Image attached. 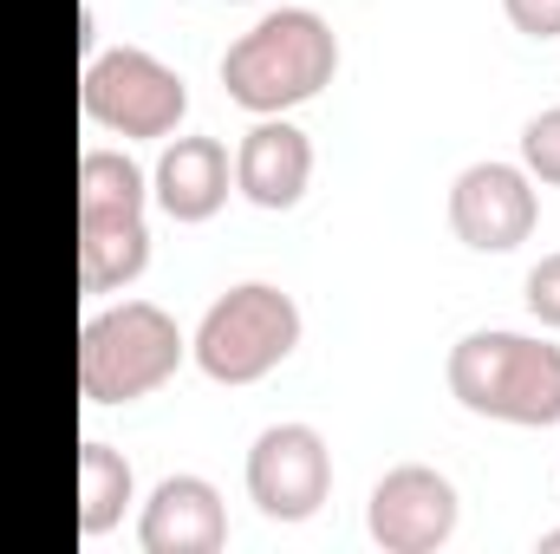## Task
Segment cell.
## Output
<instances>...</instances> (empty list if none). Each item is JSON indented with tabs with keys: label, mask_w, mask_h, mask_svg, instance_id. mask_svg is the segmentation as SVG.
Returning a JSON list of instances; mask_svg holds the SVG:
<instances>
[{
	"label": "cell",
	"mask_w": 560,
	"mask_h": 554,
	"mask_svg": "<svg viewBox=\"0 0 560 554\" xmlns=\"http://www.w3.org/2000/svg\"><path fill=\"white\" fill-rule=\"evenodd\" d=\"M528 313H535L548 333H560V249L528 268Z\"/></svg>",
	"instance_id": "15"
},
{
	"label": "cell",
	"mask_w": 560,
	"mask_h": 554,
	"mask_svg": "<svg viewBox=\"0 0 560 554\" xmlns=\"http://www.w3.org/2000/svg\"><path fill=\"white\" fill-rule=\"evenodd\" d=\"M443 379L469 417L515 424V430L560 424V346L541 333H509V326L463 333L443 359Z\"/></svg>",
	"instance_id": "2"
},
{
	"label": "cell",
	"mask_w": 560,
	"mask_h": 554,
	"mask_svg": "<svg viewBox=\"0 0 560 554\" xmlns=\"http://www.w3.org/2000/svg\"><path fill=\"white\" fill-rule=\"evenodd\" d=\"M535 222H541V196H535V176L522 163L482 157V163L456 170V183H450V229H456L463 249L509 255V249H522L535 235Z\"/></svg>",
	"instance_id": "7"
},
{
	"label": "cell",
	"mask_w": 560,
	"mask_h": 554,
	"mask_svg": "<svg viewBox=\"0 0 560 554\" xmlns=\"http://www.w3.org/2000/svg\"><path fill=\"white\" fill-rule=\"evenodd\" d=\"M502 13L528 39H560V0H502Z\"/></svg>",
	"instance_id": "16"
},
{
	"label": "cell",
	"mask_w": 560,
	"mask_h": 554,
	"mask_svg": "<svg viewBox=\"0 0 560 554\" xmlns=\"http://www.w3.org/2000/svg\"><path fill=\"white\" fill-rule=\"evenodd\" d=\"M131 496H138L131 457L112 450L105 437H85V443H79V535H85V542L112 535V529L125 522Z\"/></svg>",
	"instance_id": "13"
},
{
	"label": "cell",
	"mask_w": 560,
	"mask_h": 554,
	"mask_svg": "<svg viewBox=\"0 0 560 554\" xmlns=\"http://www.w3.org/2000/svg\"><path fill=\"white\" fill-rule=\"evenodd\" d=\"M541 554H560V529H548V535H541Z\"/></svg>",
	"instance_id": "17"
},
{
	"label": "cell",
	"mask_w": 560,
	"mask_h": 554,
	"mask_svg": "<svg viewBox=\"0 0 560 554\" xmlns=\"http://www.w3.org/2000/svg\"><path fill=\"white\" fill-rule=\"evenodd\" d=\"M189 359L183 326L156 300H118L79 326V399L112 412L163 392Z\"/></svg>",
	"instance_id": "3"
},
{
	"label": "cell",
	"mask_w": 560,
	"mask_h": 554,
	"mask_svg": "<svg viewBox=\"0 0 560 554\" xmlns=\"http://www.w3.org/2000/svg\"><path fill=\"white\" fill-rule=\"evenodd\" d=\"M522 170H528L535 183L560 189V105L535 112V118L522 125Z\"/></svg>",
	"instance_id": "14"
},
{
	"label": "cell",
	"mask_w": 560,
	"mask_h": 554,
	"mask_svg": "<svg viewBox=\"0 0 560 554\" xmlns=\"http://www.w3.org/2000/svg\"><path fill=\"white\" fill-rule=\"evenodd\" d=\"M229 189H235V157L222 138H163V157L150 170V196L170 222L222 216Z\"/></svg>",
	"instance_id": "11"
},
{
	"label": "cell",
	"mask_w": 560,
	"mask_h": 554,
	"mask_svg": "<svg viewBox=\"0 0 560 554\" xmlns=\"http://www.w3.org/2000/svg\"><path fill=\"white\" fill-rule=\"evenodd\" d=\"M332 496V450L313 424H268L248 443V503L268 522H313Z\"/></svg>",
	"instance_id": "6"
},
{
	"label": "cell",
	"mask_w": 560,
	"mask_h": 554,
	"mask_svg": "<svg viewBox=\"0 0 560 554\" xmlns=\"http://www.w3.org/2000/svg\"><path fill=\"white\" fill-rule=\"evenodd\" d=\"M229 542V509H222V489L209 476H163L150 489L138 516V549L143 554H222Z\"/></svg>",
	"instance_id": "9"
},
{
	"label": "cell",
	"mask_w": 560,
	"mask_h": 554,
	"mask_svg": "<svg viewBox=\"0 0 560 554\" xmlns=\"http://www.w3.org/2000/svg\"><path fill=\"white\" fill-rule=\"evenodd\" d=\"M456 483L430 463H398L372 483V503H365V529L385 554H436L456 535Z\"/></svg>",
	"instance_id": "8"
},
{
	"label": "cell",
	"mask_w": 560,
	"mask_h": 554,
	"mask_svg": "<svg viewBox=\"0 0 560 554\" xmlns=\"http://www.w3.org/2000/svg\"><path fill=\"white\" fill-rule=\"evenodd\" d=\"M339 72V33L326 13L313 7H275L261 13L229 53H222V92L255 112V118H280L306 99H319Z\"/></svg>",
	"instance_id": "1"
},
{
	"label": "cell",
	"mask_w": 560,
	"mask_h": 554,
	"mask_svg": "<svg viewBox=\"0 0 560 554\" xmlns=\"http://www.w3.org/2000/svg\"><path fill=\"white\" fill-rule=\"evenodd\" d=\"M306 183H313V138L287 112L280 118H255L248 138L235 143V189L255 209L287 216V209H300Z\"/></svg>",
	"instance_id": "10"
},
{
	"label": "cell",
	"mask_w": 560,
	"mask_h": 554,
	"mask_svg": "<svg viewBox=\"0 0 560 554\" xmlns=\"http://www.w3.org/2000/svg\"><path fill=\"white\" fill-rule=\"evenodd\" d=\"M300 333H306V320H300V300L287 287H275V280H235L196 320L189 359L215 385H261L268 372H280L293 359Z\"/></svg>",
	"instance_id": "4"
},
{
	"label": "cell",
	"mask_w": 560,
	"mask_h": 554,
	"mask_svg": "<svg viewBox=\"0 0 560 554\" xmlns=\"http://www.w3.org/2000/svg\"><path fill=\"white\" fill-rule=\"evenodd\" d=\"M150 268V222L143 209H79V287L118 293Z\"/></svg>",
	"instance_id": "12"
},
{
	"label": "cell",
	"mask_w": 560,
	"mask_h": 554,
	"mask_svg": "<svg viewBox=\"0 0 560 554\" xmlns=\"http://www.w3.org/2000/svg\"><path fill=\"white\" fill-rule=\"evenodd\" d=\"M79 112L112 131V138H176V125L189 118V85L176 66H163L143 46H112L92 53L79 72Z\"/></svg>",
	"instance_id": "5"
}]
</instances>
